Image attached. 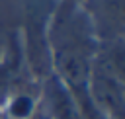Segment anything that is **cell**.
Masks as SVG:
<instances>
[{
	"mask_svg": "<svg viewBox=\"0 0 125 119\" xmlns=\"http://www.w3.org/2000/svg\"><path fill=\"white\" fill-rule=\"evenodd\" d=\"M45 35L49 60L59 82L70 92L78 107L90 103L88 78L100 39L88 10L76 0H61Z\"/></svg>",
	"mask_w": 125,
	"mask_h": 119,
	"instance_id": "1",
	"label": "cell"
},
{
	"mask_svg": "<svg viewBox=\"0 0 125 119\" xmlns=\"http://www.w3.org/2000/svg\"><path fill=\"white\" fill-rule=\"evenodd\" d=\"M8 113L12 119H27L33 113V99L25 94L16 96L10 103H8Z\"/></svg>",
	"mask_w": 125,
	"mask_h": 119,
	"instance_id": "2",
	"label": "cell"
}]
</instances>
